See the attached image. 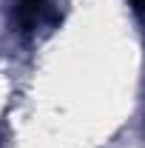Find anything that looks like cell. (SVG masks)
<instances>
[{
    "label": "cell",
    "mask_w": 145,
    "mask_h": 148,
    "mask_svg": "<svg viewBox=\"0 0 145 148\" xmlns=\"http://www.w3.org/2000/svg\"><path fill=\"white\" fill-rule=\"evenodd\" d=\"M43 3H46V0H17V17H20V23H23V26H31Z\"/></svg>",
    "instance_id": "1"
},
{
    "label": "cell",
    "mask_w": 145,
    "mask_h": 148,
    "mask_svg": "<svg viewBox=\"0 0 145 148\" xmlns=\"http://www.w3.org/2000/svg\"><path fill=\"white\" fill-rule=\"evenodd\" d=\"M131 3H134V6L140 9V12H145V0H131Z\"/></svg>",
    "instance_id": "2"
}]
</instances>
